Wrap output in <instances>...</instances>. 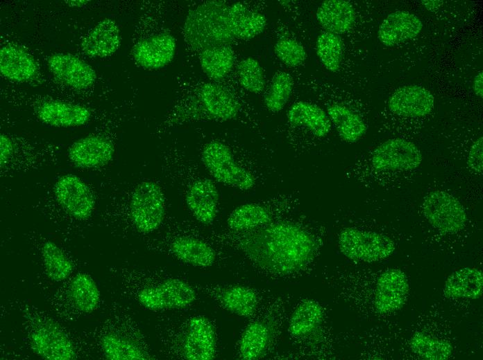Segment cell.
Listing matches in <instances>:
<instances>
[{"label":"cell","mask_w":483,"mask_h":360,"mask_svg":"<svg viewBox=\"0 0 483 360\" xmlns=\"http://www.w3.org/2000/svg\"><path fill=\"white\" fill-rule=\"evenodd\" d=\"M288 124L303 129L311 136L323 138L328 135L332 123L326 112L319 106L306 101H298L287 111Z\"/></svg>","instance_id":"cell-20"},{"label":"cell","mask_w":483,"mask_h":360,"mask_svg":"<svg viewBox=\"0 0 483 360\" xmlns=\"http://www.w3.org/2000/svg\"><path fill=\"white\" fill-rule=\"evenodd\" d=\"M300 204L299 194L295 191L278 194L261 202L246 203L230 213L227 225L230 231L251 230L294 213Z\"/></svg>","instance_id":"cell-5"},{"label":"cell","mask_w":483,"mask_h":360,"mask_svg":"<svg viewBox=\"0 0 483 360\" xmlns=\"http://www.w3.org/2000/svg\"><path fill=\"white\" fill-rule=\"evenodd\" d=\"M473 89L474 93L479 97H483V73L481 71L476 75L473 80Z\"/></svg>","instance_id":"cell-44"},{"label":"cell","mask_w":483,"mask_h":360,"mask_svg":"<svg viewBox=\"0 0 483 360\" xmlns=\"http://www.w3.org/2000/svg\"><path fill=\"white\" fill-rule=\"evenodd\" d=\"M483 275L480 270L464 267L452 272L446 279L443 294L448 298L477 299L482 296Z\"/></svg>","instance_id":"cell-31"},{"label":"cell","mask_w":483,"mask_h":360,"mask_svg":"<svg viewBox=\"0 0 483 360\" xmlns=\"http://www.w3.org/2000/svg\"><path fill=\"white\" fill-rule=\"evenodd\" d=\"M239 80L246 91L257 93L263 91L265 79L263 69L259 62L253 57L241 60L238 65Z\"/></svg>","instance_id":"cell-40"},{"label":"cell","mask_w":483,"mask_h":360,"mask_svg":"<svg viewBox=\"0 0 483 360\" xmlns=\"http://www.w3.org/2000/svg\"><path fill=\"white\" fill-rule=\"evenodd\" d=\"M42 256L46 274L50 280L61 282L71 273L74 267L71 262L53 242L46 241L43 244Z\"/></svg>","instance_id":"cell-36"},{"label":"cell","mask_w":483,"mask_h":360,"mask_svg":"<svg viewBox=\"0 0 483 360\" xmlns=\"http://www.w3.org/2000/svg\"><path fill=\"white\" fill-rule=\"evenodd\" d=\"M228 24L233 37L248 40L264 30L266 19L261 12L237 2L228 7Z\"/></svg>","instance_id":"cell-27"},{"label":"cell","mask_w":483,"mask_h":360,"mask_svg":"<svg viewBox=\"0 0 483 360\" xmlns=\"http://www.w3.org/2000/svg\"><path fill=\"white\" fill-rule=\"evenodd\" d=\"M316 54L326 69L336 72L340 67L343 56V43L334 33L325 31L316 40Z\"/></svg>","instance_id":"cell-39"},{"label":"cell","mask_w":483,"mask_h":360,"mask_svg":"<svg viewBox=\"0 0 483 360\" xmlns=\"http://www.w3.org/2000/svg\"><path fill=\"white\" fill-rule=\"evenodd\" d=\"M287 303L286 298L277 297L262 317L246 326L239 341L241 359H259L271 351L281 330Z\"/></svg>","instance_id":"cell-4"},{"label":"cell","mask_w":483,"mask_h":360,"mask_svg":"<svg viewBox=\"0 0 483 360\" xmlns=\"http://www.w3.org/2000/svg\"><path fill=\"white\" fill-rule=\"evenodd\" d=\"M176 48L174 37L161 33L139 41L132 50L135 61L143 68L159 69L173 60Z\"/></svg>","instance_id":"cell-15"},{"label":"cell","mask_w":483,"mask_h":360,"mask_svg":"<svg viewBox=\"0 0 483 360\" xmlns=\"http://www.w3.org/2000/svg\"><path fill=\"white\" fill-rule=\"evenodd\" d=\"M434 98L425 88L408 85L398 89L389 98V111L399 116L418 118L433 110Z\"/></svg>","instance_id":"cell-16"},{"label":"cell","mask_w":483,"mask_h":360,"mask_svg":"<svg viewBox=\"0 0 483 360\" xmlns=\"http://www.w3.org/2000/svg\"><path fill=\"white\" fill-rule=\"evenodd\" d=\"M467 165L474 173L482 174L483 170L482 136L479 137L471 146L467 157Z\"/></svg>","instance_id":"cell-42"},{"label":"cell","mask_w":483,"mask_h":360,"mask_svg":"<svg viewBox=\"0 0 483 360\" xmlns=\"http://www.w3.org/2000/svg\"><path fill=\"white\" fill-rule=\"evenodd\" d=\"M173 255L181 262L198 267L212 266L216 259L214 250L205 242L192 237H178L171 244Z\"/></svg>","instance_id":"cell-32"},{"label":"cell","mask_w":483,"mask_h":360,"mask_svg":"<svg viewBox=\"0 0 483 360\" xmlns=\"http://www.w3.org/2000/svg\"><path fill=\"white\" fill-rule=\"evenodd\" d=\"M423 28L420 19L407 11L389 14L381 23L378 38L385 46H391L417 36Z\"/></svg>","instance_id":"cell-23"},{"label":"cell","mask_w":483,"mask_h":360,"mask_svg":"<svg viewBox=\"0 0 483 360\" xmlns=\"http://www.w3.org/2000/svg\"><path fill=\"white\" fill-rule=\"evenodd\" d=\"M338 245L341 253L348 259L364 262L384 260L395 250L394 242L388 236L352 226L340 231Z\"/></svg>","instance_id":"cell-7"},{"label":"cell","mask_w":483,"mask_h":360,"mask_svg":"<svg viewBox=\"0 0 483 360\" xmlns=\"http://www.w3.org/2000/svg\"><path fill=\"white\" fill-rule=\"evenodd\" d=\"M316 19L326 31L337 35L342 34L353 26L355 10L347 1L326 0L318 8Z\"/></svg>","instance_id":"cell-29"},{"label":"cell","mask_w":483,"mask_h":360,"mask_svg":"<svg viewBox=\"0 0 483 360\" xmlns=\"http://www.w3.org/2000/svg\"><path fill=\"white\" fill-rule=\"evenodd\" d=\"M69 6L71 7H80L87 3H88L90 1H85V0H71V1H65Z\"/></svg>","instance_id":"cell-46"},{"label":"cell","mask_w":483,"mask_h":360,"mask_svg":"<svg viewBox=\"0 0 483 360\" xmlns=\"http://www.w3.org/2000/svg\"><path fill=\"white\" fill-rule=\"evenodd\" d=\"M196 296L194 288L187 282L168 278L140 290L137 300L144 307L158 311L185 308L195 300Z\"/></svg>","instance_id":"cell-10"},{"label":"cell","mask_w":483,"mask_h":360,"mask_svg":"<svg viewBox=\"0 0 483 360\" xmlns=\"http://www.w3.org/2000/svg\"><path fill=\"white\" fill-rule=\"evenodd\" d=\"M216 351L217 336L213 324L203 316L191 318L183 338V357L188 360H212L216 357Z\"/></svg>","instance_id":"cell-13"},{"label":"cell","mask_w":483,"mask_h":360,"mask_svg":"<svg viewBox=\"0 0 483 360\" xmlns=\"http://www.w3.org/2000/svg\"><path fill=\"white\" fill-rule=\"evenodd\" d=\"M36 114L47 125L63 127L83 125L91 117V111L86 107L59 100L41 103L36 109Z\"/></svg>","instance_id":"cell-21"},{"label":"cell","mask_w":483,"mask_h":360,"mask_svg":"<svg viewBox=\"0 0 483 360\" xmlns=\"http://www.w3.org/2000/svg\"><path fill=\"white\" fill-rule=\"evenodd\" d=\"M294 87L291 75L285 71L276 72L272 78L269 91L264 97L266 108L272 113L283 109L290 99Z\"/></svg>","instance_id":"cell-38"},{"label":"cell","mask_w":483,"mask_h":360,"mask_svg":"<svg viewBox=\"0 0 483 360\" xmlns=\"http://www.w3.org/2000/svg\"><path fill=\"white\" fill-rule=\"evenodd\" d=\"M31 346L33 351L48 360H71L76 358L73 343L51 321L36 324L30 334Z\"/></svg>","instance_id":"cell-12"},{"label":"cell","mask_w":483,"mask_h":360,"mask_svg":"<svg viewBox=\"0 0 483 360\" xmlns=\"http://www.w3.org/2000/svg\"><path fill=\"white\" fill-rule=\"evenodd\" d=\"M273 49L277 57L287 66H298L307 58V53L303 46L293 39L278 40Z\"/></svg>","instance_id":"cell-41"},{"label":"cell","mask_w":483,"mask_h":360,"mask_svg":"<svg viewBox=\"0 0 483 360\" xmlns=\"http://www.w3.org/2000/svg\"><path fill=\"white\" fill-rule=\"evenodd\" d=\"M326 114L339 136L346 142L355 143L366 132L367 127L362 116L344 104L329 105Z\"/></svg>","instance_id":"cell-30"},{"label":"cell","mask_w":483,"mask_h":360,"mask_svg":"<svg viewBox=\"0 0 483 360\" xmlns=\"http://www.w3.org/2000/svg\"><path fill=\"white\" fill-rule=\"evenodd\" d=\"M324 227L294 213L251 230L224 237L260 271L273 279L290 280L310 273L320 255Z\"/></svg>","instance_id":"cell-1"},{"label":"cell","mask_w":483,"mask_h":360,"mask_svg":"<svg viewBox=\"0 0 483 360\" xmlns=\"http://www.w3.org/2000/svg\"><path fill=\"white\" fill-rule=\"evenodd\" d=\"M409 287L405 273L390 269L378 278L374 289L373 305L378 313L386 314L400 309L404 305Z\"/></svg>","instance_id":"cell-14"},{"label":"cell","mask_w":483,"mask_h":360,"mask_svg":"<svg viewBox=\"0 0 483 360\" xmlns=\"http://www.w3.org/2000/svg\"><path fill=\"white\" fill-rule=\"evenodd\" d=\"M70 296L76 307L84 313L93 312L100 302V291L96 283L85 273H78L73 278Z\"/></svg>","instance_id":"cell-34"},{"label":"cell","mask_w":483,"mask_h":360,"mask_svg":"<svg viewBox=\"0 0 483 360\" xmlns=\"http://www.w3.org/2000/svg\"><path fill=\"white\" fill-rule=\"evenodd\" d=\"M0 165L3 168L11 158L14 150L12 141L3 134L0 136Z\"/></svg>","instance_id":"cell-43"},{"label":"cell","mask_w":483,"mask_h":360,"mask_svg":"<svg viewBox=\"0 0 483 360\" xmlns=\"http://www.w3.org/2000/svg\"><path fill=\"white\" fill-rule=\"evenodd\" d=\"M120 31L111 19L99 21L84 38L81 44L85 54L103 57L113 54L120 45Z\"/></svg>","instance_id":"cell-25"},{"label":"cell","mask_w":483,"mask_h":360,"mask_svg":"<svg viewBox=\"0 0 483 360\" xmlns=\"http://www.w3.org/2000/svg\"><path fill=\"white\" fill-rule=\"evenodd\" d=\"M53 192L58 203L72 217L85 220L92 215L95 206L93 194L78 177L72 174L60 177Z\"/></svg>","instance_id":"cell-11"},{"label":"cell","mask_w":483,"mask_h":360,"mask_svg":"<svg viewBox=\"0 0 483 360\" xmlns=\"http://www.w3.org/2000/svg\"><path fill=\"white\" fill-rule=\"evenodd\" d=\"M211 295L223 308L244 318L253 316L260 303L255 290L245 285L216 287L211 291Z\"/></svg>","instance_id":"cell-22"},{"label":"cell","mask_w":483,"mask_h":360,"mask_svg":"<svg viewBox=\"0 0 483 360\" xmlns=\"http://www.w3.org/2000/svg\"><path fill=\"white\" fill-rule=\"evenodd\" d=\"M219 193L214 183L207 178L197 179L189 186L186 204L194 217L204 225L212 224L217 214Z\"/></svg>","instance_id":"cell-19"},{"label":"cell","mask_w":483,"mask_h":360,"mask_svg":"<svg viewBox=\"0 0 483 360\" xmlns=\"http://www.w3.org/2000/svg\"><path fill=\"white\" fill-rule=\"evenodd\" d=\"M422 159L415 144L395 138L377 146L366 160L355 163L345 174L348 179L366 186H383L384 180L406 179L420 166Z\"/></svg>","instance_id":"cell-2"},{"label":"cell","mask_w":483,"mask_h":360,"mask_svg":"<svg viewBox=\"0 0 483 360\" xmlns=\"http://www.w3.org/2000/svg\"><path fill=\"white\" fill-rule=\"evenodd\" d=\"M323 318V307L317 300L303 299L290 315L289 334L298 340L309 338L321 327Z\"/></svg>","instance_id":"cell-24"},{"label":"cell","mask_w":483,"mask_h":360,"mask_svg":"<svg viewBox=\"0 0 483 360\" xmlns=\"http://www.w3.org/2000/svg\"><path fill=\"white\" fill-rule=\"evenodd\" d=\"M105 357L110 360H144L150 356L133 341L119 334L110 332L101 339Z\"/></svg>","instance_id":"cell-35"},{"label":"cell","mask_w":483,"mask_h":360,"mask_svg":"<svg viewBox=\"0 0 483 360\" xmlns=\"http://www.w3.org/2000/svg\"><path fill=\"white\" fill-rule=\"evenodd\" d=\"M200 96L205 110L213 118L229 120L237 118L239 113L241 107L237 99L219 84L205 83Z\"/></svg>","instance_id":"cell-26"},{"label":"cell","mask_w":483,"mask_h":360,"mask_svg":"<svg viewBox=\"0 0 483 360\" xmlns=\"http://www.w3.org/2000/svg\"><path fill=\"white\" fill-rule=\"evenodd\" d=\"M421 3L426 8L427 10L434 11L438 9L442 5L443 1L439 0H425L421 1Z\"/></svg>","instance_id":"cell-45"},{"label":"cell","mask_w":483,"mask_h":360,"mask_svg":"<svg viewBox=\"0 0 483 360\" xmlns=\"http://www.w3.org/2000/svg\"><path fill=\"white\" fill-rule=\"evenodd\" d=\"M201 160L212 177L224 185L242 191L257 185L255 173L238 161L230 147L220 141H212L204 146Z\"/></svg>","instance_id":"cell-6"},{"label":"cell","mask_w":483,"mask_h":360,"mask_svg":"<svg viewBox=\"0 0 483 360\" xmlns=\"http://www.w3.org/2000/svg\"><path fill=\"white\" fill-rule=\"evenodd\" d=\"M228 6L219 1L201 3L191 10L185 19V41L195 49L228 45L232 35L228 24Z\"/></svg>","instance_id":"cell-3"},{"label":"cell","mask_w":483,"mask_h":360,"mask_svg":"<svg viewBox=\"0 0 483 360\" xmlns=\"http://www.w3.org/2000/svg\"><path fill=\"white\" fill-rule=\"evenodd\" d=\"M115 154L112 143L101 136H88L75 141L69 147L68 156L77 167L98 168L108 165Z\"/></svg>","instance_id":"cell-17"},{"label":"cell","mask_w":483,"mask_h":360,"mask_svg":"<svg viewBox=\"0 0 483 360\" xmlns=\"http://www.w3.org/2000/svg\"><path fill=\"white\" fill-rule=\"evenodd\" d=\"M130 215L139 232L146 233L158 228L165 216V199L158 183L147 180L136 186L130 201Z\"/></svg>","instance_id":"cell-8"},{"label":"cell","mask_w":483,"mask_h":360,"mask_svg":"<svg viewBox=\"0 0 483 360\" xmlns=\"http://www.w3.org/2000/svg\"><path fill=\"white\" fill-rule=\"evenodd\" d=\"M48 66L55 77L74 89H86L96 78L91 66L69 53L52 54L48 59Z\"/></svg>","instance_id":"cell-18"},{"label":"cell","mask_w":483,"mask_h":360,"mask_svg":"<svg viewBox=\"0 0 483 360\" xmlns=\"http://www.w3.org/2000/svg\"><path fill=\"white\" fill-rule=\"evenodd\" d=\"M410 346L412 351L423 359L446 360L452 352V346L449 342L423 332L412 336Z\"/></svg>","instance_id":"cell-37"},{"label":"cell","mask_w":483,"mask_h":360,"mask_svg":"<svg viewBox=\"0 0 483 360\" xmlns=\"http://www.w3.org/2000/svg\"><path fill=\"white\" fill-rule=\"evenodd\" d=\"M235 55L228 45L212 46L201 51L200 63L203 72L211 79L224 78L232 68Z\"/></svg>","instance_id":"cell-33"},{"label":"cell","mask_w":483,"mask_h":360,"mask_svg":"<svg viewBox=\"0 0 483 360\" xmlns=\"http://www.w3.org/2000/svg\"><path fill=\"white\" fill-rule=\"evenodd\" d=\"M422 212L432 226L443 233H455L466 226L467 217L462 204L451 194L440 190L426 195Z\"/></svg>","instance_id":"cell-9"},{"label":"cell","mask_w":483,"mask_h":360,"mask_svg":"<svg viewBox=\"0 0 483 360\" xmlns=\"http://www.w3.org/2000/svg\"><path fill=\"white\" fill-rule=\"evenodd\" d=\"M38 68L34 58L21 48L8 45L0 51V71L6 78L27 82L37 74Z\"/></svg>","instance_id":"cell-28"}]
</instances>
